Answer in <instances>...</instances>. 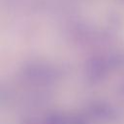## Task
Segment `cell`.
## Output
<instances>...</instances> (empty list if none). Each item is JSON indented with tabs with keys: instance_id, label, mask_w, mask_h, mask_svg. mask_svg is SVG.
<instances>
[]
</instances>
